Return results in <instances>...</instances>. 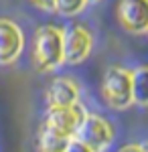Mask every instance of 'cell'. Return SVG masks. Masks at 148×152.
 <instances>
[{"label":"cell","mask_w":148,"mask_h":152,"mask_svg":"<svg viewBox=\"0 0 148 152\" xmlns=\"http://www.w3.org/2000/svg\"><path fill=\"white\" fill-rule=\"evenodd\" d=\"M120 152H148V146H140V144H130L120 148Z\"/></svg>","instance_id":"5bb4252c"},{"label":"cell","mask_w":148,"mask_h":152,"mask_svg":"<svg viewBox=\"0 0 148 152\" xmlns=\"http://www.w3.org/2000/svg\"><path fill=\"white\" fill-rule=\"evenodd\" d=\"M75 138L87 144L93 152H103L114 140V130L110 126V122H106L103 118L85 114L81 126L75 132Z\"/></svg>","instance_id":"3957f363"},{"label":"cell","mask_w":148,"mask_h":152,"mask_svg":"<svg viewBox=\"0 0 148 152\" xmlns=\"http://www.w3.org/2000/svg\"><path fill=\"white\" fill-rule=\"evenodd\" d=\"M87 6V0H55V12L65 14V16H73L81 12Z\"/></svg>","instance_id":"8fae6325"},{"label":"cell","mask_w":148,"mask_h":152,"mask_svg":"<svg viewBox=\"0 0 148 152\" xmlns=\"http://www.w3.org/2000/svg\"><path fill=\"white\" fill-rule=\"evenodd\" d=\"M116 12L122 28L128 33L148 31V0H120Z\"/></svg>","instance_id":"8992f818"},{"label":"cell","mask_w":148,"mask_h":152,"mask_svg":"<svg viewBox=\"0 0 148 152\" xmlns=\"http://www.w3.org/2000/svg\"><path fill=\"white\" fill-rule=\"evenodd\" d=\"M37 8L41 10H47V12H55V0H31Z\"/></svg>","instance_id":"4fadbf2b"},{"label":"cell","mask_w":148,"mask_h":152,"mask_svg":"<svg viewBox=\"0 0 148 152\" xmlns=\"http://www.w3.org/2000/svg\"><path fill=\"white\" fill-rule=\"evenodd\" d=\"M79 102V87L71 79H55L47 89L49 107H67Z\"/></svg>","instance_id":"ba28073f"},{"label":"cell","mask_w":148,"mask_h":152,"mask_svg":"<svg viewBox=\"0 0 148 152\" xmlns=\"http://www.w3.org/2000/svg\"><path fill=\"white\" fill-rule=\"evenodd\" d=\"M83 118H85V107L77 102L75 105H67V107H51L47 114L45 126L73 138L83 122Z\"/></svg>","instance_id":"277c9868"},{"label":"cell","mask_w":148,"mask_h":152,"mask_svg":"<svg viewBox=\"0 0 148 152\" xmlns=\"http://www.w3.org/2000/svg\"><path fill=\"white\" fill-rule=\"evenodd\" d=\"M65 152H93V150H91L87 144H83L81 140H77V138L73 136V138L69 140V144H67V148H65Z\"/></svg>","instance_id":"7c38bea8"},{"label":"cell","mask_w":148,"mask_h":152,"mask_svg":"<svg viewBox=\"0 0 148 152\" xmlns=\"http://www.w3.org/2000/svg\"><path fill=\"white\" fill-rule=\"evenodd\" d=\"M132 97L134 104L148 105V65L132 71Z\"/></svg>","instance_id":"30bf717a"},{"label":"cell","mask_w":148,"mask_h":152,"mask_svg":"<svg viewBox=\"0 0 148 152\" xmlns=\"http://www.w3.org/2000/svg\"><path fill=\"white\" fill-rule=\"evenodd\" d=\"M89 51H91V35L81 24H73L63 33V57H65V63L77 65V63L87 59Z\"/></svg>","instance_id":"5b68a950"},{"label":"cell","mask_w":148,"mask_h":152,"mask_svg":"<svg viewBox=\"0 0 148 152\" xmlns=\"http://www.w3.org/2000/svg\"><path fill=\"white\" fill-rule=\"evenodd\" d=\"M103 99L114 110H126L134 104L132 97V73L122 67H110L102 81Z\"/></svg>","instance_id":"7a4b0ae2"},{"label":"cell","mask_w":148,"mask_h":152,"mask_svg":"<svg viewBox=\"0 0 148 152\" xmlns=\"http://www.w3.org/2000/svg\"><path fill=\"white\" fill-rule=\"evenodd\" d=\"M69 136L61 134L57 130L49 128V126H43L41 130V136H39V142H41V150L43 152H65L69 144Z\"/></svg>","instance_id":"9c48e42d"},{"label":"cell","mask_w":148,"mask_h":152,"mask_svg":"<svg viewBox=\"0 0 148 152\" xmlns=\"http://www.w3.org/2000/svg\"><path fill=\"white\" fill-rule=\"evenodd\" d=\"M87 2H97V0H87Z\"/></svg>","instance_id":"9a60e30c"},{"label":"cell","mask_w":148,"mask_h":152,"mask_svg":"<svg viewBox=\"0 0 148 152\" xmlns=\"http://www.w3.org/2000/svg\"><path fill=\"white\" fill-rule=\"evenodd\" d=\"M33 61L39 71H53L61 63L63 57V31L57 26H41L34 33V55Z\"/></svg>","instance_id":"6da1fadb"},{"label":"cell","mask_w":148,"mask_h":152,"mask_svg":"<svg viewBox=\"0 0 148 152\" xmlns=\"http://www.w3.org/2000/svg\"><path fill=\"white\" fill-rule=\"evenodd\" d=\"M24 47V37L18 24L8 18H0V63L8 65L16 61Z\"/></svg>","instance_id":"52a82bcc"},{"label":"cell","mask_w":148,"mask_h":152,"mask_svg":"<svg viewBox=\"0 0 148 152\" xmlns=\"http://www.w3.org/2000/svg\"><path fill=\"white\" fill-rule=\"evenodd\" d=\"M146 33H148V31H146Z\"/></svg>","instance_id":"2e32d148"}]
</instances>
